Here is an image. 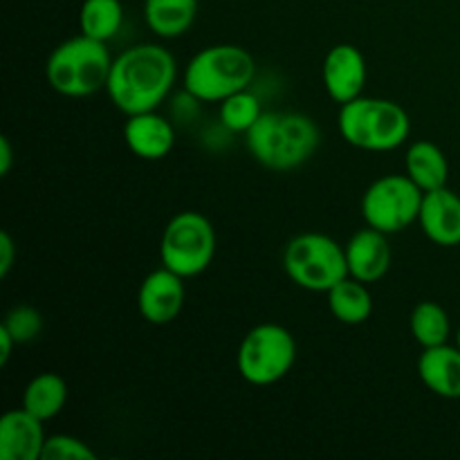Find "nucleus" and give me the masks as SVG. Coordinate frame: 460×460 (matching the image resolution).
Wrapping results in <instances>:
<instances>
[{
    "instance_id": "obj_26",
    "label": "nucleus",
    "mask_w": 460,
    "mask_h": 460,
    "mask_svg": "<svg viewBox=\"0 0 460 460\" xmlns=\"http://www.w3.org/2000/svg\"><path fill=\"white\" fill-rule=\"evenodd\" d=\"M13 261H16V245L9 232H3L0 234V277H7Z\"/></svg>"
},
{
    "instance_id": "obj_9",
    "label": "nucleus",
    "mask_w": 460,
    "mask_h": 460,
    "mask_svg": "<svg viewBox=\"0 0 460 460\" xmlns=\"http://www.w3.org/2000/svg\"><path fill=\"white\" fill-rule=\"evenodd\" d=\"M425 191L407 173L377 178L362 196V216L368 227L398 234L411 227L422 209Z\"/></svg>"
},
{
    "instance_id": "obj_14",
    "label": "nucleus",
    "mask_w": 460,
    "mask_h": 460,
    "mask_svg": "<svg viewBox=\"0 0 460 460\" xmlns=\"http://www.w3.org/2000/svg\"><path fill=\"white\" fill-rule=\"evenodd\" d=\"M422 232L440 247L460 245V196L449 187L427 191L418 216Z\"/></svg>"
},
{
    "instance_id": "obj_13",
    "label": "nucleus",
    "mask_w": 460,
    "mask_h": 460,
    "mask_svg": "<svg viewBox=\"0 0 460 460\" xmlns=\"http://www.w3.org/2000/svg\"><path fill=\"white\" fill-rule=\"evenodd\" d=\"M43 420L25 407L12 409L0 418V458L3 460H40L45 447Z\"/></svg>"
},
{
    "instance_id": "obj_11",
    "label": "nucleus",
    "mask_w": 460,
    "mask_h": 460,
    "mask_svg": "<svg viewBox=\"0 0 460 460\" xmlns=\"http://www.w3.org/2000/svg\"><path fill=\"white\" fill-rule=\"evenodd\" d=\"M322 76L328 97L344 106V103L362 97L368 76L367 58L355 45L340 43L328 49L326 58H323Z\"/></svg>"
},
{
    "instance_id": "obj_6",
    "label": "nucleus",
    "mask_w": 460,
    "mask_h": 460,
    "mask_svg": "<svg viewBox=\"0 0 460 460\" xmlns=\"http://www.w3.org/2000/svg\"><path fill=\"white\" fill-rule=\"evenodd\" d=\"M283 270L296 286L310 292H328L350 277L344 247L319 232L299 234L288 243Z\"/></svg>"
},
{
    "instance_id": "obj_24",
    "label": "nucleus",
    "mask_w": 460,
    "mask_h": 460,
    "mask_svg": "<svg viewBox=\"0 0 460 460\" xmlns=\"http://www.w3.org/2000/svg\"><path fill=\"white\" fill-rule=\"evenodd\" d=\"M3 326L12 332L16 344H30L43 331V317L31 305H16V308H12L7 313Z\"/></svg>"
},
{
    "instance_id": "obj_19",
    "label": "nucleus",
    "mask_w": 460,
    "mask_h": 460,
    "mask_svg": "<svg viewBox=\"0 0 460 460\" xmlns=\"http://www.w3.org/2000/svg\"><path fill=\"white\" fill-rule=\"evenodd\" d=\"M328 295V308L337 322L346 326H359L368 322L373 314V296L368 292L367 283L358 281L353 277H346L337 286H332Z\"/></svg>"
},
{
    "instance_id": "obj_21",
    "label": "nucleus",
    "mask_w": 460,
    "mask_h": 460,
    "mask_svg": "<svg viewBox=\"0 0 460 460\" xmlns=\"http://www.w3.org/2000/svg\"><path fill=\"white\" fill-rule=\"evenodd\" d=\"M124 25L121 0H84L79 9L81 34L108 43Z\"/></svg>"
},
{
    "instance_id": "obj_8",
    "label": "nucleus",
    "mask_w": 460,
    "mask_h": 460,
    "mask_svg": "<svg viewBox=\"0 0 460 460\" xmlns=\"http://www.w3.org/2000/svg\"><path fill=\"white\" fill-rule=\"evenodd\" d=\"M162 265L182 279L198 277L216 256V229L198 211H180L164 227L160 243Z\"/></svg>"
},
{
    "instance_id": "obj_2",
    "label": "nucleus",
    "mask_w": 460,
    "mask_h": 460,
    "mask_svg": "<svg viewBox=\"0 0 460 460\" xmlns=\"http://www.w3.org/2000/svg\"><path fill=\"white\" fill-rule=\"evenodd\" d=\"M250 155L270 171H292L310 160L322 144V133L313 117L304 112H263L245 133Z\"/></svg>"
},
{
    "instance_id": "obj_17",
    "label": "nucleus",
    "mask_w": 460,
    "mask_h": 460,
    "mask_svg": "<svg viewBox=\"0 0 460 460\" xmlns=\"http://www.w3.org/2000/svg\"><path fill=\"white\" fill-rule=\"evenodd\" d=\"M404 173L422 189V191H434V189L447 187L449 162L443 148L434 142H413L404 155Z\"/></svg>"
},
{
    "instance_id": "obj_3",
    "label": "nucleus",
    "mask_w": 460,
    "mask_h": 460,
    "mask_svg": "<svg viewBox=\"0 0 460 460\" xmlns=\"http://www.w3.org/2000/svg\"><path fill=\"white\" fill-rule=\"evenodd\" d=\"M115 58L103 40L79 34L54 48L45 63V79L63 97H90L106 90Z\"/></svg>"
},
{
    "instance_id": "obj_23",
    "label": "nucleus",
    "mask_w": 460,
    "mask_h": 460,
    "mask_svg": "<svg viewBox=\"0 0 460 460\" xmlns=\"http://www.w3.org/2000/svg\"><path fill=\"white\" fill-rule=\"evenodd\" d=\"M263 115V108H261V99L256 97L250 90H241V93L232 94L225 102H220V124L229 130V133H243L245 135L252 126L259 121V117Z\"/></svg>"
},
{
    "instance_id": "obj_4",
    "label": "nucleus",
    "mask_w": 460,
    "mask_h": 460,
    "mask_svg": "<svg viewBox=\"0 0 460 460\" xmlns=\"http://www.w3.org/2000/svg\"><path fill=\"white\" fill-rule=\"evenodd\" d=\"M256 75V61L241 45H209L187 63L182 75L184 90L205 103L225 102L250 88Z\"/></svg>"
},
{
    "instance_id": "obj_5",
    "label": "nucleus",
    "mask_w": 460,
    "mask_h": 460,
    "mask_svg": "<svg viewBox=\"0 0 460 460\" xmlns=\"http://www.w3.org/2000/svg\"><path fill=\"white\" fill-rule=\"evenodd\" d=\"M340 133L350 146L362 151H394L407 142L411 119L391 99L358 97L344 103L337 117Z\"/></svg>"
},
{
    "instance_id": "obj_25",
    "label": "nucleus",
    "mask_w": 460,
    "mask_h": 460,
    "mask_svg": "<svg viewBox=\"0 0 460 460\" xmlns=\"http://www.w3.org/2000/svg\"><path fill=\"white\" fill-rule=\"evenodd\" d=\"M94 458H97V454L90 449V445H85L84 440L67 434L49 436V438L45 440L43 456H40V460H94Z\"/></svg>"
},
{
    "instance_id": "obj_12",
    "label": "nucleus",
    "mask_w": 460,
    "mask_h": 460,
    "mask_svg": "<svg viewBox=\"0 0 460 460\" xmlns=\"http://www.w3.org/2000/svg\"><path fill=\"white\" fill-rule=\"evenodd\" d=\"M389 234L380 232V229L364 227L350 236L346 243V261H349V274L362 283H377L391 268V252Z\"/></svg>"
},
{
    "instance_id": "obj_10",
    "label": "nucleus",
    "mask_w": 460,
    "mask_h": 460,
    "mask_svg": "<svg viewBox=\"0 0 460 460\" xmlns=\"http://www.w3.org/2000/svg\"><path fill=\"white\" fill-rule=\"evenodd\" d=\"M187 290H184V279L175 274L173 270L164 268L148 274L142 281L137 292V310L144 322L166 326L175 322L184 308Z\"/></svg>"
},
{
    "instance_id": "obj_7",
    "label": "nucleus",
    "mask_w": 460,
    "mask_h": 460,
    "mask_svg": "<svg viewBox=\"0 0 460 460\" xmlns=\"http://www.w3.org/2000/svg\"><path fill=\"white\" fill-rule=\"evenodd\" d=\"M295 362L296 341L281 323H259L238 346V373L254 386L277 385L292 371Z\"/></svg>"
},
{
    "instance_id": "obj_28",
    "label": "nucleus",
    "mask_w": 460,
    "mask_h": 460,
    "mask_svg": "<svg viewBox=\"0 0 460 460\" xmlns=\"http://www.w3.org/2000/svg\"><path fill=\"white\" fill-rule=\"evenodd\" d=\"M13 346H16V340L12 337V332L0 323V364H7L9 362V355H12Z\"/></svg>"
},
{
    "instance_id": "obj_16",
    "label": "nucleus",
    "mask_w": 460,
    "mask_h": 460,
    "mask_svg": "<svg viewBox=\"0 0 460 460\" xmlns=\"http://www.w3.org/2000/svg\"><path fill=\"white\" fill-rule=\"evenodd\" d=\"M418 376L431 394L447 400L460 398V349L458 346H434L422 350L418 359Z\"/></svg>"
},
{
    "instance_id": "obj_18",
    "label": "nucleus",
    "mask_w": 460,
    "mask_h": 460,
    "mask_svg": "<svg viewBox=\"0 0 460 460\" xmlns=\"http://www.w3.org/2000/svg\"><path fill=\"white\" fill-rule=\"evenodd\" d=\"M198 0H144V21L160 39H178L191 30Z\"/></svg>"
},
{
    "instance_id": "obj_1",
    "label": "nucleus",
    "mask_w": 460,
    "mask_h": 460,
    "mask_svg": "<svg viewBox=\"0 0 460 460\" xmlns=\"http://www.w3.org/2000/svg\"><path fill=\"white\" fill-rule=\"evenodd\" d=\"M178 79L173 54L157 43H139L112 61L108 97L126 117L157 111Z\"/></svg>"
},
{
    "instance_id": "obj_22",
    "label": "nucleus",
    "mask_w": 460,
    "mask_h": 460,
    "mask_svg": "<svg viewBox=\"0 0 460 460\" xmlns=\"http://www.w3.org/2000/svg\"><path fill=\"white\" fill-rule=\"evenodd\" d=\"M411 335L422 349H434V346L447 344L449 335H452V322H449L447 310L436 301H420L413 308L411 319Z\"/></svg>"
},
{
    "instance_id": "obj_29",
    "label": "nucleus",
    "mask_w": 460,
    "mask_h": 460,
    "mask_svg": "<svg viewBox=\"0 0 460 460\" xmlns=\"http://www.w3.org/2000/svg\"><path fill=\"white\" fill-rule=\"evenodd\" d=\"M456 346L460 349V328H458V332H456Z\"/></svg>"
},
{
    "instance_id": "obj_15",
    "label": "nucleus",
    "mask_w": 460,
    "mask_h": 460,
    "mask_svg": "<svg viewBox=\"0 0 460 460\" xmlns=\"http://www.w3.org/2000/svg\"><path fill=\"white\" fill-rule=\"evenodd\" d=\"M126 146L139 160L155 162L171 153L175 144V128L166 117L157 115L155 111L130 115L124 126Z\"/></svg>"
},
{
    "instance_id": "obj_27",
    "label": "nucleus",
    "mask_w": 460,
    "mask_h": 460,
    "mask_svg": "<svg viewBox=\"0 0 460 460\" xmlns=\"http://www.w3.org/2000/svg\"><path fill=\"white\" fill-rule=\"evenodd\" d=\"M13 164V148L9 137H0V175H7Z\"/></svg>"
},
{
    "instance_id": "obj_20",
    "label": "nucleus",
    "mask_w": 460,
    "mask_h": 460,
    "mask_svg": "<svg viewBox=\"0 0 460 460\" xmlns=\"http://www.w3.org/2000/svg\"><path fill=\"white\" fill-rule=\"evenodd\" d=\"M67 402V385L57 373H39L31 377L22 394V407L39 420H52Z\"/></svg>"
}]
</instances>
